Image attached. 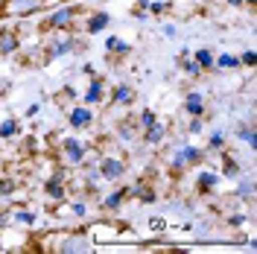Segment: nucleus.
<instances>
[{
  "mask_svg": "<svg viewBox=\"0 0 257 254\" xmlns=\"http://www.w3.org/2000/svg\"><path fill=\"white\" fill-rule=\"evenodd\" d=\"M38 111H41V105H38V102H32L30 108H27V117H35Z\"/></svg>",
  "mask_w": 257,
  "mask_h": 254,
  "instance_id": "79ce46f5",
  "label": "nucleus"
},
{
  "mask_svg": "<svg viewBox=\"0 0 257 254\" xmlns=\"http://www.w3.org/2000/svg\"><path fill=\"white\" fill-rule=\"evenodd\" d=\"M96 167H99V175H102L105 181H114V184H120L128 173L126 158H120V155H102Z\"/></svg>",
  "mask_w": 257,
  "mask_h": 254,
  "instance_id": "39448f33",
  "label": "nucleus"
},
{
  "mask_svg": "<svg viewBox=\"0 0 257 254\" xmlns=\"http://www.w3.org/2000/svg\"><path fill=\"white\" fill-rule=\"evenodd\" d=\"M73 3H76V0H73Z\"/></svg>",
  "mask_w": 257,
  "mask_h": 254,
  "instance_id": "3c124183",
  "label": "nucleus"
},
{
  "mask_svg": "<svg viewBox=\"0 0 257 254\" xmlns=\"http://www.w3.org/2000/svg\"><path fill=\"white\" fill-rule=\"evenodd\" d=\"M126 199H128V187H123V184H120V187L108 190L102 199H99V207H102V210H108V213H114V210H120V207H123V202H126Z\"/></svg>",
  "mask_w": 257,
  "mask_h": 254,
  "instance_id": "2eb2a0df",
  "label": "nucleus"
},
{
  "mask_svg": "<svg viewBox=\"0 0 257 254\" xmlns=\"http://www.w3.org/2000/svg\"><path fill=\"white\" fill-rule=\"evenodd\" d=\"M146 15H149L146 9H138V6H135V18H138V21H146Z\"/></svg>",
  "mask_w": 257,
  "mask_h": 254,
  "instance_id": "37998d69",
  "label": "nucleus"
},
{
  "mask_svg": "<svg viewBox=\"0 0 257 254\" xmlns=\"http://www.w3.org/2000/svg\"><path fill=\"white\" fill-rule=\"evenodd\" d=\"M47 0H3V15L6 18H30L41 12Z\"/></svg>",
  "mask_w": 257,
  "mask_h": 254,
  "instance_id": "0eeeda50",
  "label": "nucleus"
},
{
  "mask_svg": "<svg viewBox=\"0 0 257 254\" xmlns=\"http://www.w3.org/2000/svg\"><path fill=\"white\" fill-rule=\"evenodd\" d=\"M44 196H47V202L53 205H59L67 199V187H64V170H56V173L50 175L47 181H44Z\"/></svg>",
  "mask_w": 257,
  "mask_h": 254,
  "instance_id": "6e6552de",
  "label": "nucleus"
},
{
  "mask_svg": "<svg viewBox=\"0 0 257 254\" xmlns=\"http://www.w3.org/2000/svg\"><path fill=\"white\" fill-rule=\"evenodd\" d=\"M164 141H167V126H164L161 120H155L152 126H146L144 132H141V143H144V146H161Z\"/></svg>",
  "mask_w": 257,
  "mask_h": 254,
  "instance_id": "f3484780",
  "label": "nucleus"
},
{
  "mask_svg": "<svg viewBox=\"0 0 257 254\" xmlns=\"http://www.w3.org/2000/svg\"><path fill=\"white\" fill-rule=\"evenodd\" d=\"M228 6H242V0H228Z\"/></svg>",
  "mask_w": 257,
  "mask_h": 254,
  "instance_id": "a18cd8bd",
  "label": "nucleus"
},
{
  "mask_svg": "<svg viewBox=\"0 0 257 254\" xmlns=\"http://www.w3.org/2000/svg\"><path fill=\"white\" fill-rule=\"evenodd\" d=\"M193 59H196V64H199L202 70H213V50H210V47L193 50Z\"/></svg>",
  "mask_w": 257,
  "mask_h": 254,
  "instance_id": "bb28decb",
  "label": "nucleus"
},
{
  "mask_svg": "<svg viewBox=\"0 0 257 254\" xmlns=\"http://www.w3.org/2000/svg\"><path fill=\"white\" fill-rule=\"evenodd\" d=\"M9 222L24 225V228H32V225L38 222V213H35L30 205H15V207H9Z\"/></svg>",
  "mask_w": 257,
  "mask_h": 254,
  "instance_id": "dca6fc26",
  "label": "nucleus"
},
{
  "mask_svg": "<svg viewBox=\"0 0 257 254\" xmlns=\"http://www.w3.org/2000/svg\"><path fill=\"white\" fill-rule=\"evenodd\" d=\"M12 193H15V181L12 178H0V199H6Z\"/></svg>",
  "mask_w": 257,
  "mask_h": 254,
  "instance_id": "c9c22d12",
  "label": "nucleus"
},
{
  "mask_svg": "<svg viewBox=\"0 0 257 254\" xmlns=\"http://www.w3.org/2000/svg\"><path fill=\"white\" fill-rule=\"evenodd\" d=\"M82 167H85V190L94 193V190H96V184L102 181V175H99V167H96V164H88V161H85Z\"/></svg>",
  "mask_w": 257,
  "mask_h": 254,
  "instance_id": "393cba45",
  "label": "nucleus"
},
{
  "mask_svg": "<svg viewBox=\"0 0 257 254\" xmlns=\"http://www.w3.org/2000/svg\"><path fill=\"white\" fill-rule=\"evenodd\" d=\"M0 251H3V245H0Z\"/></svg>",
  "mask_w": 257,
  "mask_h": 254,
  "instance_id": "09e8293b",
  "label": "nucleus"
},
{
  "mask_svg": "<svg viewBox=\"0 0 257 254\" xmlns=\"http://www.w3.org/2000/svg\"><path fill=\"white\" fill-rule=\"evenodd\" d=\"M82 73H85V76L91 79V76H96V67H94L91 62H88V64H82Z\"/></svg>",
  "mask_w": 257,
  "mask_h": 254,
  "instance_id": "ea45409f",
  "label": "nucleus"
},
{
  "mask_svg": "<svg viewBox=\"0 0 257 254\" xmlns=\"http://www.w3.org/2000/svg\"><path fill=\"white\" fill-rule=\"evenodd\" d=\"M184 111L190 117H202L205 114V94L202 91H187L184 94Z\"/></svg>",
  "mask_w": 257,
  "mask_h": 254,
  "instance_id": "6ab92c4d",
  "label": "nucleus"
},
{
  "mask_svg": "<svg viewBox=\"0 0 257 254\" xmlns=\"http://www.w3.org/2000/svg\"><path fill=\"white\" fill-rule=\"evenodd\" d=\"M0 18H3V0H0Z\"/></svg>",
  "mask_w": 257,
  "mask_h": 254,
  "instance_id": "de8ad7c7",
  "label": "nucleus"
},
{
  "mask_svg": "<svg viewBox=\"0 0 257 254\" xmlns=\"http://www.w3.org/2000/svg\"><path fill=\"white\" fill-rule=\"evenodd\" d=\"M41 50H44V62H56V59L70 56V53H82V41L73 32H53V38Z\"/></svg>",
  "mask_w": 257,
  "mask_h": 254,
  "instance_id": "f03ea898",
  "label": "nucleus"
},
{
  "mask_svg": "<svg viewBox=\"0 0 257 254\" xmlns=\"http://www.w3.org/2000/svg\"><path fill=\"white\" fill-rule=\"evenodd\" d=\"M161 32H164V38H176V35H178V30L173 27V24H164V27H161Z\"/></svg>",
  "mask_w": 257,
  "mask_h": 254,
  "instance_id": "58836bf2",
  "label": "nucleus"
},
{
  "mask_svg": "<svg viewBox=\"0 0 257 254\" xmlns=\"http://www.w3.org/2000/svg\"><path fill=\"white\" fill-rule=\"evenodd\" d=\"M18 132H21V126H18L15 117H3V120H0V138H3V141L15 138Z\"/></svg>",
  "mask_w": 257,
  "mask_h": 254,
  "instance_id": "c85d7f7f",
  "label": "nucleus"
},
{
  "mask_svg": "<svg viewBox=\"0 0 257 254\" xmlns=\"http://www.w3.org/2000/svg\"><path fill=\"white\" fill-rule=\"evenodd\" d=\"M219 181H222V175L216 173V170H199L193 184H196V193L199 196H213L216 187H219Z\"/></svg>",
  "mask_w": 257,
  "mask_h": 254,
  "instance_id": "9d476101",
  "label": "nucleus"
},
{
  "mask_svg": "<svg viewBox=\"0 0 257 254\" xmlns=\"http://www.w3.org/2000/svg\"><path fill=\"white\" fill-rule=\"evenodd\" d=\"M245 222H248V216H245V213H240V210L228 213V225H231V228H240V225H245Z\"/></svg>",
  "mask_w": 257,
  "mask_h": 254,
  "instance_id": "f704fd0d",
  "label": "nucleus"
},
{
  "mask_svg": "<svg viewBox=\"0 0 257 254\" xmlns=\"http://www.w3.org/2000/svg\"><path fill=\"white\" fill-rule=\"evenodd\" d=\"M170 3L167 0H149V15H167Z\"/></svg>",
  "mask_w": 257,
  "mask_h": 254,
  "instance_id": "473e14b6",
  "label": "nucleus"
},
{
  "mask_svg": "<svg viewBox=\"0 0 257 254\" xmlns=\"http://www.w3.org/2000/svg\"><path fill=\"white\" fill-rule=\"evenodd\" d=\"M213 67H216V70H237V67H240V56H234V53H219V56H213Z\"/></svg>",
  "mask_w": 257,
  "mask_h": 254,
  "instance_id": "b1692460",
  "label": "nucleus"
},
{
  "mask_svg": "<svg viewBox=\"0 0 257 254\" xmlns=\"http://www.w3.org/2000/svg\"><path fill=\"white\" fill-rule=\"evenodd\" d=\"M199 3H205V0H199Z\"/></svg>",
  "mask_w": 257,
  "mask_h": 254,
  "instance_id": "8fccbe9b",
  "label": "nucleus"
},
{
  "mask_svg": "<svg viewBox=\"0 0 257 254\" xmlns=\"http://www.w3.org/2000/svg\"><path fill=\"white\" fill-rule=\"evenodd\" d=\"M117 138H120V143H141V132H138V126H135L132 117H128V120H120Z\"/></svg>",
  "mask_w": 257,
  "mask_h": 254,
  "instance_id": "aec40b11",
  "label": "nucleus"
},
{
  "mask_svg": "<svg viewBox=\"0 0 257 254\" xmlns=\"http://www.w3.org/2000/svg\"><path fill=\"white\" fill-rule=\"evenodd\" d=\"M234 199L237 202H254V175L242 173L240 178H234Z\"/></svg>",
  "mask_w": 257,
  "mask_h": 254,
  "instance_id": "ddd939ff",
  "label": "nucleus"
},
{
  "mask_svg": "<svg viewBox=\"0 0 257 254\" xmlns=\"http://www.w3.org/2000/svg\"><path fill=\"white\" fill-rule=\"evenodd\" d=\"M21 50V35L15 30H0V59H9Z\"/></svg>",
  "mask_w": 257,
  "mask_h": 254,
  "instance_id": "a211bd4d",
  "label": "nucleus"
},
{
  "mask_svg": "<svg viewBox=\"0 0 257 254\" xmlns=\"http://www.w3.org/2000/svg\"><path fill=\"white\" fill-rule=\"evenodd\" d=\"M257 64V50H245L240 56V67H254Z\"/></svg>",
  "mask_w": 257,
  "mask_h": 254,
  "instance_id": "72a5a7b5",
  "label": "nucleus"
},
{
  "mask_svg": "<svg viewBox=\"0 0 257 254\" xmlns=\"http://www.w3.org/2000/svg\"><path fill=\"white\" fill-rule=\"evenodd\" d=\"M38 27H41L44 32H73L76 27H79V9H76L70 0H64L62 6L50 9Z\"/></svg>",
  "mask_w": 257,
  "mask_h": 254,
  "instance_id": "f257e3e1",
  "label": "nucleus"
},
{
  "mask_svg": "<svg viewBox=\"0 0 257 254\" xmlns=\"http://www.w3.org/2000/svg\"><path fill=\"white\" fill-rule=\"evenodd\" d=\"M9 225V210H0V231Z\"/></svg>",
  "mask_w": 257,
  "mask_h": 254,
  "instance_id": "a19ab883",
  "label": "nucleus"
},
{
  "mask_svg": "<svg viewBox=\"0 0 257 254\" xmlns=\"http://www.w3.org/2000/svg\"><path fill=\"white\" fill-rule=\"evenodd\" d=\"M111 24V15L108 12H91V15L85 18V24H79L82 30H85V35H99V32H105V27Z\"/></svg>",
  "mask_w": 257,
  "mask_h": 254,
  "instance_id": "4468645a",
  "label": "nucleus"
},
{
  "mask_svg": "<svg viewBox=\"0 0 257 254\" xmlns=\"http://www.w3.org/2000/svg\"><path fill=\"white\" fill-rule=\"evenodd\" d=\"M205 161V149H199L196 143H178L176 155L170 158V170L173 173H184L190 167H199Z\"/></svg>",
  "mask_w": 257,
  "mask_h": 254,
  "instance_id": "20e7f679",
  "label": "nucleus"
},
{
  "mask_svg": "<svg viewBox=\"0 0 257 254\" xmlns=\"http://www.w3.org/2000/svg\"><path fill=\"white\" fill-rule=\"evenodd\" d=\"M94 123V108L91 105H73L70 111H67V126L73 129V132H79V129H88Z\"/></svg>",
  "mask_w": 257,
  "mask_h": 254,
  "instance_id": "9b49d317",
  "label": "nucleus"
},
{
  "mask_svg": "<svg viewBox=\"0 0 257 254\" xmlns=\"http://www.w3.org/2000/svg\"><path fill=\"white\" fill-rule=\"evenodd\" d=\"M59 152H62V164L70 167V170H82V164L88 161V143L79 141V138H62L59 143Z\"/></svg>",
  "mask_w": 257,
  "mask_h": 254,
  "instance_id": "7ed1b4c3",
  "label": "nucleus"
},
{
  "mask_svg": "<svg viewBox=\"0 0 257 254\" xmlns=\"http://www.w3.org/2000/svg\"><path fill=\"white\" fill-rule=\"evenodd\" d=\"M128 196H135V199H141L144 205H152V202L158 199V193L152 190L149 184H135V187H128Z\"/></svg>",
  "mask_w": 257,
  "mask_h": 254,
  "instance_id": "a878e982",
  "label": "nucleus"
},
{
  "mask_svg": "<svg viewBox=\"0 0 257 254\" xmlns=\"http://www.w3.org/2000/svg\"><path fill=\"white\" fill-rule=\"evenodd\" d=\"M178 67H181V73H187L190 79H199V76L205 73V70L196 64V59H193V56H187V59H178Z\"/></svg>",
  "mask_w": 257,
  "mask_h": 254,
  "instance_id": "cd10ccee",
  "label": "nucleus"
},
{
  "mask_svg": "<svg viewBox=\"0 0 257 254\" xmlns=\"http://www.w3.org/2000/svg\"><path fill=\"white\" fill-rule=\"evenodd\" d=\"M219 175L234 181V178H240L242 175V164L234 158V155H222V170H219Z\"/></svg>",
  "mask_w": 257,
  "mask_h": 254,
  "instance_id": "4be33fe9",
  "label": "nucleus"
},
{
  "mask_svg": "<svg viewBox=\"0 0 257 254\" xmlns=\"http://www.w3.org/2000/svg\"><path fill=\"white\" fill-rule=\"evenodd\" d=\"M105 50H108L111 56H128V53H132V44L123 41V38H117V35H108V38H105Z\"/></svg>",
  "mask_w": 257,
  "mask_h": 254,
  "instance_id": "5701e85b",
  "label": "nucleus"
},
{
  "mask_svg": "<svg viewBox=\"0 0 257 254\" xmlns=\"http://www.w3.org/2000/svg\"><path fill=\"white\" fill-rule=\"evenodd\" d=\"M257 0H242V6H254Z\"/></svg>",
  "mask_w": 257,
  "mask_h": 254,
  "instance_id": "49530a36",
  "label": "nucleus"
},
{
  "mask_svg": "<svg viewBox=\"0 0 257 254\" xmlns=\"http://www.w3.org/2000/svg\"><path fill=\"white\" fill-rule=\"evenodd\" d=\"M67 213H70L73 219H85V216H88V202H82V199H73V202L67 205Z\"/></svg>",
  "mask_w": 257,
  "mask_h": 254,
  "instance_id": "2f4dec72",
  "label": "nucleus"
},
{
  "mask_svg": "<svg viewBox=\"0 0 257 254\" xmlns=\"http://www.w3.org/2000/svg\"><path fill=\"white\" fill-rule=\"evenodd\" d=\"M202 129H205L202 117H190V120H187V135H199Z\"/></svg>",
  "mask_w": 257,
  "mask_h": 254,
  "instance_id": "e433bc0d",
  "label": "nucleus"
},
{
  "mask_svg": "<svg viewBox=\"0 0 257 254\" xmlns=\"http://www.w3.org/2000/svg\"><path fill=\"white\" fill-rule=\"evenodd\" d=\"M53 248L62 251V254H79V251H91L94 242H91V237H88L85 231H73V234H62Z\"/></svg>",
  "mask_w": 257,
  "mask_h": 254,
  "instance_id": "423d86ee",
  "label": "nucleus"
},
{
  "mask_svg": "<svg viewBox=\"0 0 257 254\" xmlns=\"http://www.w3.org/2000/svg\"><path fill=\"white\" fill-rule=\"evenodd\" d=\"M105 102L120 105V108H128V105L135 102V88H132V85H126V82H120V85H114L111 91H108Z\"/></svg>",
  "mask_w": 257,
  "mask_h": 254,
  "instance_id": "f8f14e48",
  "label": "nucleus"
},
{
  "mask_svg": "<svg viewBox=\"0 0 257 254\" xmlns=\"http://www.w3.org/2000/svg\"><path fill=\"white\" fill-rule=\"evenodd\" d=\"M138 9H146L149 12V0H138Z\"/></svg>",
  "mask_w": 257,
  "mask_h": 254,
  "instance_id": "c03bdc74",
  "label": "nucleus"
},
{
  "mask_svg": "<svg viewBox=\"0 0 257 254\" xmlns=\"http://www.w3.org/2000/svg\"><path fill=\"white\" fill-rule=\"evenodd\" d=\"M158 120V114L152 111V108H144V111H138V117H135V126H138V132H144L146 126H152Z\"/></svg>",
  "mask_w": 257,
  "mask_h": 254,
  "instance_id": "c756f323",
  "label": "nucleus"
},
{
  "mask_svg": "<svg viewBox=\"0 0 257 254\" xmlns=\"http://www.w3.org/2000/svg\"><path fill=\"white\" fill-rule=\"evenodd\" d=\"M208 149H210V152H222V149H225V132H222V129H213V132H210Z\"/></svg>",
  "mask_w": 257,
  "mask_h": 254,
  "instance_id": "7c9ffc66",
  "label": "nucleus"
},
{
  "mask_svg": "<svg viewBox=\"0 0 257 254\" xmlns=\"http://www.w3.org/2000/svg\"><path fill=\"white\" fill-rule=\"evenodd\" d=\"M234 135H237V141H242L248 149H257V129H254V120H245V123H240Z\"/></svg>",
  "mask_w": 257,
  "mask_h": 254,
  "instance_id": "412c9836",
  "label": "nucleus"
},
{
  "mask_svg": "<svg viewBox=\"0 0 257 254\" xmlns=\"http://www.w3.org/2000/svg\"><path fill=\"white\" fill-rule=\"evenodd\" d=\"M149 228H152V231H164V228H167V222H164L161 216H152V219H149Z\"/></svg>",
  "mask_w": 257,
  "mask_h": 254,
  "instance_id": "4c0bfd02",
  "label": "nucleus"
},
{
  "mask_svg": "<svg viewBox=\"0 0 257 254\" xmlns=\"http://www.w3.org/2000/svg\"><path fill=\"white\" fill-rule=\"evenodd\" d=\"M105 96H108L105 82L99 79V76H91V79H88V88H85V94H82V102L91 105V108H96V105H105Z\"/></svg>",
  "mask_w": 257,
  "mask_h": 254,
  "instance_id": "1a4fd4ad",
  "label": "nucleus"
}]
</instances>
